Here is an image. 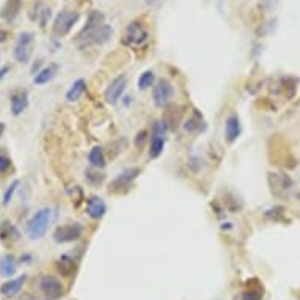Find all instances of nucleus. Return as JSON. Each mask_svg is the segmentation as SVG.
I'll list each match as a JSON object with an SVG mask.
<instances>
[{
	"instance_id": "1",
	"label": "nucleus",
	"mask_w": 300,
	"mask_h": 300,
	"mask_svg": "<svg viewBox=\"0 0 300 300\" xmlns=\"http://www.w3.org/2000/svg\"><path fill=\"white\" fill-rule=\"evenodd\" d=\"M113 35V29L109 24H104V16L99 11H91L87 26L77 36V44L80 49L90 46L105 44Z\"/></svg>"
},
{
	"instance_id": "2",
	"label": "nucleus",
	"mask_w": 300,
	"mask_h": 300,
	"mask_svg": "<svg viewBox=\"0 0 300 300\" xmlns=\"http://www.w3.org/2000/svg\"><path fill=\"white\" fill-rule=\"evenodd\" d=\"M52 219V211L49 207H41L39 211H36L32 219L27 223V234L32 241L41 239L46 233H48V228Z\"/></svg>"
},
{
	"instance_id": "3",
	"label": "nucleus",
	"mask_w": 300,
	"mask_h": 300,
	"mask_svg": "<svg viewBox=\"0 0 300 300\" xmlns=\"http://www.w3.org/2000/svg\"><path fill=\"white\" fill-rule=\"evenodd\" d=\"M148 39H149V33L142 26V22L134 20L126 27L123 42L126 46H129V48H142V46H145L148 42Z\"/></svg>"
},
{
	"instance_id": "4",
	"label": "nucleus",
	"mask_w": 300,
	"mask_h": 300,
	"mask_svg": "<svg viewBox=\"0 0 300 300\" xmlns=\"http://www.w3.org/2000/svg\"><path fill=\"white\" fill-rule=\"evenodd\" d=\"M33 44H35V33L33 32L20 33L16 41L14 51H13L16 61L29 63V60L32 58V54H33Z\"/></svg>"
},
{
	"instance_id": "5",
	"label": "nucleus",
	"mask_w": 300,
	"mask_h": 300,
	"mask_svg": "<svg viewBox=\"0 0 300 300\" xmlns=\"http://www.w3.org/2000/svg\"><path fill=\"white\" fill-rule=\"evenodd\" d=\"M173 96H175V87L165 77H162L153 87V101L159 109L167 107L172 102Z\"/></svg>"
},
{
	"instance_id": "6",
	"label": "nucleus",
	"mask_w": 300,
	"mask_h": 300,
	"mask_svg": "<svg viewBox=\"0 0 300 300\" xmlns=\"http://www.w3.org/2000/svg\"><path fill=\"white\" fill-rule=\"evenodd\" d=\"M79 13L77 11H61L57 17H55V20H54V27H52V30H54V35H57V36H66L69 32L73 30V27L77 24V20H79Z\"/></svg>"
},
{
	"instance_id": "7",
	"label": "nucleus",
	"mask_w": 300,
	"mask_h": 300,
	"mask_svg": "<svg viewBox=\"0 0 300 300\" xmlns=\"http://www.w3.org/2000/svg\"><path fill=\"white\" fill-rule=\"evenodd\" d=\"M39 289L46 300H58L63 295V285L54 275H44L39 280Z\"/></svg>"
},
{
	"instance_id": "8",
	"label": "nucleus",
	"mask_w": 300,
	"mask_h": 300,
	"mask_svg": "<svg viewBox=\"0 0 300 300\" xmlns=\"http://www.w3.org/2000/svg\"><path fill=\"white\" fill-rule=\"evenodd\" d=\"M83 228L79 223H68V225H61L55 229L54 233V239L58 244H68V242H74L77 239L82 238Z\"/></svg>"
},
{
	"instance_id": "9",
	"label": "nucleus",
	"mask_w": 300,
	"mask_h": 300,
	"mask_svg": "<svg viewBox=\"0 0 300 300\" xmlns=\"http://www.w3.org/2000/svg\"><path fill=\"white\" fill-rule=\"evenodd\" d=\"M126 87H127V77H126V74H121L118 77H115L109 83V87L105 88V91H104L105 101L110 102V104H117L121 99L123 93L126 91Z\"/></svg>"
},
{
	"instance_id": "10",
	"label": "nucleus",
	"mask_w": 300,
	"mask_h": 300,
	"mask_svg": "<svg viewBox=\"0 0 300 300\" xmlns=\"http://www.w3.org/2000/svg\"><path fill=\"white\" fill-rule=\"evenodd\" d=\"M105 212H107V206H105V203L101 197H96V195L88 197V200H87V214L91 219L99 220V219L104 217Z\"/></svg>"
},
{
	"instance_id": "11",
	"label": "nucleus",
	"mask_w": 300,
	"mask_h": 300,
	"mask_svg": "<svg viewBox=\"0 0 300 300\" xmlns=\"http://www.w3.org/2000/svg\"><path fill=\"white\" fill-rule=\"evenodd\" d=\"M242 126H241V120L238 115H229L225 121V138L228 143H234L238 140V137L241 135Z\"/></svg>"
},
{
	"instance_id": "12",
	"label": "nucleus",
	"mask_w": 300,
	"mask_h": 300,
	"mask_svg": "<svg viewBox=\"0 0 300 300\" xmlns=\"http://www.w3.org/2000/svg\"><path fill=\"white\" fill-rule=\"evenodd\" d=\"M26 282H27V275H20V276H17V278H11L2 285V288H0V294L7 298H13L22 291Z\"/></svg>"
},
{
	"instance_id": "13",
	"label": "nucleus",
	"mask_w": 300,
	"mask_h": 300,
	"mask_svg": "<svg viewBox=\"0 0 300 300\" xmlns=\"http://www.w3.org/2000/svg\"><path fill=\"white\" fill-rule=\"evenodd\" d=\"M29 107V93L27 90H19L11 95V113L14 117H19L20 113Z\"/></svg>"
},
{
	"instance_id": "14",
	"label": "nucleus",
	"mask_w": 300,
	"mask_h": 300,
	"mask_svg": "<svg viewBox=\"0 0 300 300\" xmlns=\"http://www.w3.org/2000/svg\"><path fill=\"white\" fill-rule=\"evenodd\" d=\"M20 8H22V0H7L2 10H0V17L7 20L8 24H11V22L17 17Z\"/></svg>"
},
{
	"instance_id": "15",
	"label": "nucleus",
	"mask_w": 300,
	"mask_h": 300,
	"mask_svg": "<svg viewBox=\"0 0 300 300\" xmlns=\"http://www.w3.org/2000/svg\"><path fill=\"white\" fill-rule=\"evenodd\" d=\"M17 270V261L14 255L7 253L2 258H0V275L5 276V278H11Z\"/></svg>"
},
{
	"instance_id": "16",
	"label": "nucleus",
	"mask_w": 300,
	"mask_h": 300,
	"mask_svg": "<svg viewBox=\"0 0 300 300\" xmlns=\"http://www.w3.org/2000/svg\"><path fill=\"white\" fill-rule=\"evenodd\" d=\"M140 175V170L138 168H129V170H124L123 173H120L117 176V179H115L112 184H110V190L112 189H117V187H126L129 186V184Z\"/></svg>"
},
{
	"instance_id": "17",
	"label": "nucleus",
	"mask_w": 300,
	"mask_h": 300,
	"mask_svg": "<svg viewBox=\"0 0 300 300\" xmlns=\"http://www.w3.org/2000/svg\"><path fill=\"white\" fill-rule=\"evenodd\" d=\"M19 236L20 234L17 231V228L11 222H8V220L2 222V225H0V241H2V242L17 241Z\"/></svg>"
},
{
	"instance_id": "18",
	"label": "nucleus",
	"mask_w": 300,
	"mask_h": 300,
	"mask_svg": "<svg viewBox=\"0 0 300 300\" xmlns=\"http://www.w3.org/2000/svg\"><path fill=\"white\" fill-rule=\"evenodd\" d=\"M85 88H87V82H85L83 79H77V80L71 85V88L68 90V93H66V101H69V102L77 101V99L85 93Z\"/></svg>"
},
{
	"instance_id": "19",
	"label": "nucleus",
	"mask_w": 300,
	"mask_h": 300,
	"mask_svg": "<svg viewBox=\"0 0 300 300\" xmlns=\"http://www.w3.org/2000/svg\"><path fill=\"white\" fill-rule=\"evenodd\" d=\"M55 73H57V66L55 65H51L48 68H42L39 73H36L33 82L36 85H46V83H49L55 77Z\"/></svg>"
},
{
	"instance_id": "20",
	"label": "nucleus",
	"mask_w": 300,
	"mask_h": 300,
	"mask_svg": "<svg viewBox=\"0 0 300 300\" xmlns=\"http://www.w3.org/2000/svg\"><path fill=\"white\" fill-rule=\"evenodd\" d=\"M88 160H90V164L91 167H95V168H102L105 165V157H104V151L101 146H95L93 149L90 151L88 154Z\"/></svg>"
},
{
	"instance_id": "21",
	"label": "nucleus",
	"mask_w": 300,
	"mask_h": 300,
	"mask_svg": "<svg viewBox=\"0 0 300 300\" xmlns=\"http://www.w3.org/2000/svg\"><path fill=\"white\" fill-rule=\"evenodd\" d=\"M164 148H165V138L153 135L151 137V143H149V156L153 159H157L160 154L164 153Z\"/></svg>"
},
{
	"instance_id": "22",
	"label": "nucleus",
	"mask_w": 300,
	"mask_h": 300,
	"mask_svg": "<svg viewBox=\"0 0 300 300\" xmlns=\"http://www.w3.org/2000/svg\"><path fill=\"white\" fill-rule=\"evenodd\" d=\"M57 267H58V270H60L65 276H71L73 272L76 270L74 261H73L71 258H69V256H66V255H63V256L57 261Z\"/></svg>"
},
{
	"instance_id": "23",
	"label": "nucleus",
	"mask_w": 300,
	"mask_h": 300,
	"mask_svg": "<svg viewBox=\"0 0 300 300\" xmlns=\"http://www.w3.org/2000/svg\"><path fill=\"white\" fill-rule=\"evenodd\" d=\"M154 82H156V76L149 69V71H145L143 74H140V77H138V88H140L142 91H145L149 87H153Z\"/></svg>"
},
{
	"instance_id": "24",
	"label": "nucleus",
	"mask_w": 300,
	"mask_h": 300,
	"mask_svg": "<svg viewBox=\"0 0 300 300\" xmlns=\"http://www.w3.org/2000/svg\"><path fill=\"white\" fill-rule=\"evenodd\" d=\"M263 294H264V289L258 283L256 288H250V286L247 288V291L242 294V300H263Z\"/></svg>"
},
{
	"instance_id": "25",
	"label": "nucleus",
	"mask_w": 300,
	"mask_h": 300,
	"mask_svg": "<svg viewBox=\"0 0 300 300\" xmlns=\"http://www.w3.org/2000/svg\"><path fill=\"white\" fill-rule=\"evenodd\" d=\"M19 181L17 179H14L10 186H8V189L5 190V195H4V206H8L10 203H11V200H13V195H14V192H16V189H17V186H19Z\"/></svg>"
},
{
	"instance_id": "26",
	"label": "nucleus",
	"mask_w": 300,
	"mask_h": 300,
	"mask_svg": "<svg viewBox=\"0 0 300 300\" xmlns=\"http://www.w3.org/2000/svg\"><path fill=\"white\" fill-rule=\"evenodd\" d=\"M167 131H168V126H167L165 121H156L154 126H153V132L157 137H165Z\"/></svg>"
},
{
	"instance_id": "27",
	"label": "nucleus",
	"mask_w": 300,
	"mask_h": 300,
	"mask_svg": "<svg viewBox=\"0 0 300 300\" xmlns=\"http://www.w3.org/2000/svg\"><path fill=\"white\" fill-rule=\"evenodd\" d=\"M11 168V159L7 156H0V175H5Z\"/></svg>"
},
{
	"instance_id": "28",
	"label": "nucleus",
	"mask_w": 300,
	"mask_h": 300,
	"mask_svg": "<svg viewBox=\"0 0 300 300\" xmlns=\"http://www.w3.org/2000/svg\"><path fill=\"white\" fill-rule=\"evenodd\" d=\"M148 140V132L146 131H140L137 135H135V146L137 148H142Z\"/></svg>"
},
{
	"instance_id": "29",
	"label": "nucleus",
	"mask_w": 300,
	"mask_h": 300,
	"mask_svg": "<svg viewBox=\"0 0 300 300\" xmlns=\"http://www.w3.org/2000/svg\"><path fill=\"white\" fill-rule=\"evenodd\" d=\"M85 178H87L90 182H93V184H99V182L104 181V175H101V173L98 175V173H93V172H90V170L85 173Z\"/></svg>"
},
{
	"instance_id": "30",
	"label": "nucleus",
	"mask_w": 300,
	"mask_h": 300,
	"mask_svg": "<svg viewBox=\"0 0 300 300\" xmlns=\"http://www.w3.org/2000/svg\"><path fill=\"white\" fill-rule=\"evenodd\" d=\"M198 124H200V121L197 118H190V120L186 121V124H184V129L189 131V132H194V131L198 129Z\"/></svg>"
},
{
	"instance_id": "31",
	"label": "nucleus",
	"mask_w": 300,
	"mask_h": 300,
	"mask_svg": "<svg viewBox=\"0 0 300 300\" xmlns=\"http://www.w3.org/2000/svg\"><path fill=\"white\" fill-rule=\"evenodd\" d=\"M7 39H8V32L0 29V42H4V41H7Z\"/></svg>"
},
{
	"instance_id": "32",
	"label": "nucleus",
	"mask_w": 300,
	"mask_h": 300,
	"mask_svg": "<svg viewBox=\"0 0 300 300\" xmlns=\"http://www.w3.org/2000/svg\"><path fill=\"white\" fill-rule=\"evenodd\" d=\"M7 73H8V66H5L2 71H0V79H4L5 76H7Z\"/></svg>"
},
{
	"instance_id": "33",
	"label": "nucleus",
	"mask_w": 300,
	"mask_h": 300,
	"mask_svg": "<svg viewBox=\"0 0 300 300\" xmlns=\"http://www.w3.org/2000/svg\"><path fill=\"white\" fill-rule=\"evenodd\" d=\"M4 132H5V124H4V123H0V137L4 135Z\"/></svg>"
},
{
	"instance_id": "34",
	"label": "nucleus",
	"mask_w": 300,
	"mask_h": 300,
	"mask_svg": "<svg viewBox=\"0 0 300 300\" xmlns=\"http://www.w3.org/2000/svg\"><path fill=\"white\" fill-rule=\"evenodd\" d=\"M30 258H32L30 255H26V256H22V258H20V261H22V263H24V261H29Z\"/></svg>"
},
{
	"instance_id": "35",
	"label": "nucleus",
	"mask_w": 300,
	"mask_h": 300,
	"mask_svg": "<svg viewBox=\"0 0 300 300\" xmlns=\"http://www.w3.org/2000/svg\"><path fill=\"white\" fill-rule=\"evenodd\" d=\"M298 198H300V194H298Z\"/></svg>"
}]
</instances>
